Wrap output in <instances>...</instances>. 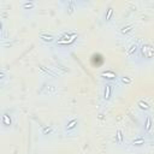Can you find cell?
<instances>
[{"mask_svg": "<svg viewBox=\"0 0 154 154\" xmlns=\"http://www.w3.org/2000/svg\"><path fill=\"white\" fill-rule=\"evenodd\" d=\"M136 106H137V108H138L143 114H144V113H150V111H152L150 103H149L147 100H144V99H140V100L137 101Z\"/></svg>", "mask_w": 154, "mask_h": 154, "instance_id": "obj_13", "label": "cell"}, {"mask_svg": "<svg viewBox=\"0 0 154 154\" xmlns=\"http://www.w3.org/2000/svg\"><path fill=\"white\" fill-rule=\"evenodd\" d=\"M53 132H54V128L52 125H45V126L41 128V135L45 136V137H48V136L53 135Z\"/></svg>", "mask_w": 154, "mask_h": 154, "instance_id": "obj_18", "label": "cell"}, {"mask_svg": "<svg viewBox=\"0 0 154 154\" xmlns=\"http://www.w3.org/2000/svg\"><path fill=\"white\" fill-rule=\"evenodd\" d=\"M118 82H119L122 85L128 87V85H130V84L132 83V78H131L130 76H128V75H119Z\"/></svg>", "mask_w": 154, "mask_h": 154, "instance_id": "obj_16", "label": "cell"}, {"mask_svg": "<svg viewBox=\"0 0 154 154\" xmlns=\"http://www.w3.org/2000/svg\"><path fill=\"white\" fill-rule=\"evenodd\" d=\"M42 88H46V91L43 93L45 95H53V94H55L57 93V87L55 85H53V84H45V87H42Z\"/></svg>", "mask_w": 154, "mask_h": 154, "instance_id": "obj_20", "label": "cell"}, {"mask_svg": "<svg viewBox=\"0 0 154 154\" xmlns=\"http://www.w3.org/2000/svg\"><path fill=\"white\" fill-rule=\"evenodd\" d=\"M99 76H100L105 82H111V83H116V82H118V77H119V75H118L116 71L109 70V69L102 71Z\"/></svg>", "mask_w": 154, "mask_h": 154, "instance_id": "obj_9", "label": "cell"}, {"mask_svg": "<svg viewBox=\"0 0 154 154\" xmlns=\"http://www.w3.org/2000/svg\"><path fill=\"white\" fill-rule=\"evenodd\" d=\"M81 4H82L81 1H76V0H67V1H61V2H60V5L64 7V10H65V12H66L67 14L73 13V12L78 8V6H79Z\"/></svg>", "mask_w": 154, "mask_h": 154, "instance_id": "obj_8", "label": "cell"}, {"mask_svg": "<svg viewBox=\"0 0 154 154\" xmlns=\"http://www.w3.org/2000/svg\"><path fill=\"white\" fill-rule=\"evenodd\" d=\"M149 143V136H146L143 134H140L137 136H135L131 141H130V146L132 148H141V147H144Z\"/></svg>", "mask_w": 154, "mask_h": 154, "instance_id": "obj_7", "label": "cell"}, {"mask_svg": "<svg viewBox=\"0 0 154 154\" xmlns=\"http://www.w3.org/2000/svg\"><path fill=\"white\" fill-rule=\"evenodd\" d=\"M1 125L6 129H11L13 125V117L10 112H2L1 116Z\"/></svg>", "mask_w": 154, "mask_h": 154, "instance_id": "obj_11", "label": "cell"}, {"mask_svg": "<svg viewBox=\"0 0 154 154\" xmlns=\"http://www.w3.org/2000/svg\"><path fill=\"white\" fill-rule=\"evenodd\" d=\"M38 70H40L41 75L45 76V77H52V78L59 77V75H58L52 67H47V66H45V65H42V64H38Z\"/></svg>", "mask_w": 154, "mask_h": 154, "instance_id": "obj_10", "label": "cell"}, {"mask_svg": "<svg viewBox=\"0 0 154 154\" xmlns=\"http://www.w3.org/2000/svg\"><path fill=\"white\" fill-rule=\"evenodd\" d=\"M113 16H114V8H113L112 6H108V7L106 8V11L103 12V16H102L103 23H109V22L112 20Z\"/></svg>", "mask_w": 154, "mask_h": 154, "instance_id": "obj_14", "label": "cell"}, {"mask_svg": "<svg viewBox=\"0 0 154 154\" xmlns=\"http://www.w3.org/2000/svg\"><path fill=\"white\" fill-rule=\"evenodd\" d=\"M114 89H116V83H111V82H105L103 83V88H102V100L105 102H109L113 97L114 94Z\"/></svg>", "mask_w": 154, "mask_h": 154, "instance_id": "obj_5", "label": "cell"}, {"mask_svg": "<svg viewBox=\"0 0 154 154\" xmlns=\"http://www.w3.org/2000/svg\"><path fill=\"white\" fill-rule=\"evenodd\" d=\"M114 141H116V143H117V144H119V146L124 143V132H123V130H122L120 128H118V129L116 130Z\"/></svg>", "mask_w": 154, "mask_h": 154, "instance_id": "obj_17", "label": "cell"}, {"mask_svg": "<svg viewBox=\"0 0 154 154\" xmlns=\"http://www.w3.org/2000/svg\"><path fill=\"white\" fill-rule=\"evenodd\" d=\"M38 38L45 45H53L57 41V36L53 35V34H51V32H42V34H40Z\"/></svg>", "mask_w": 154, "mask_h": 154, "instance_id": "obj_12", "label": "cell"}, {"mask_svg": "<svg viewBox=\"0 0 154 154\" xmlns=\"http://www.w3.org/2000/svg\"><path fill=\"white\" fill-rule=\"evenodd\" d=\"M153 130H154V117L152 113H144L141 125V134L150 137L153 135Z\"/></svg>", "mask_w": 154, "mask_h": 154, "instance_id": "obj_3", "label": "cell"}, {"mask_svg": "<svg viewBox=\"0 0 154 154\" xmlns=\"http://www.w3.org/2000/svg\"><path fill=\"white\" fill-rule=\"evenodd\" d=\"M79 124H81V120H79V117L77 116H72V117H69L65 122H64V125H63V131L67 135H71V134H75L78 128H79Z\"/></svg>", "mask_w": 154, "mask_h": 154, "instance_id": "obj_4", "label": "cell"}, {"mask_svg": "<svg viewBox=\"0 0 154 154\" xmlns=\"http://www.w3.org/2000/svg\"><path fill=\"white\" fill-rule=\"evenodd\" d=\"M138 52H140V43L137 42H132L128 46L126 51H125V55H126V59L131 60H138Z\"/></svg>", "mask_w": 154, "mask_h": 154, "instance_id": "obj_6", "label": "cell"}, {"mask_svg": "<svg viewBox=\"0 0 154 154\" xmlns=\"http://www.w3.org/2000/svg\"><path fill=\"white\" fill-rule=\"evenodd\" d=\"M153 59H154V45H152L150 42L140 43L138 60H141V61H150Z\"/></svg>", "mask_w": 154, "mask_h": 154, "instance_id": "obj_2", "label": "cell"}, {"mask_svg": "<svg viewBox=\"0 0 154 154\" xmlns=\"http://www.w3.org/2000/svg\"><path fill=\"white\" fill-rule=\"evenodd\" d=\"M36 7V2L35 1H31V0H29V1H23L22 4H20V8L22 10H25V11H28V10H34Z\"/></svg>", "mask_w": 154, "mask_h": 154, "instance_id": "obj_19", "label": "cell"}, {"mask_svg": "<svg viewBox=\"0 0 154 154\" xmlns=\"http://www.w3.org/2000/svg\"><path fill=\"white\" fill-rule=\"evenodd\" d=\"M77 38H78V32H76L73 30L64 31L59 36H57V41L54 45L55 46H63V47H70L77 41Z\"/></svg>", "mask_w": 154, "mask_h": 154, "instance_id": "obj_1", "label": "cell"}, {"mask_svg": "<svg viewBox=\"0 0 154 154\" xmlns=\"http://www.w3.org/2000/svg\"><path fill=\"white\" fill-rule=\"evenodd\" d=\"M135 29V24L134 23H129V24H125L123 26H120L119 29V32L123 35V36H128L129 34H131Z\"/></svg>", "mask_w": 154, "mask_h": 154, "instance_id": "obj_15", "label": "cell"}]
</instances>
